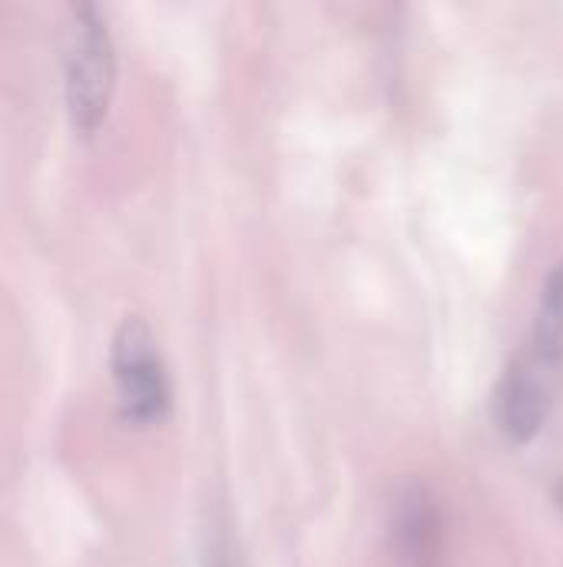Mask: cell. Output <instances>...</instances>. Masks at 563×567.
I'll return each mask as SVG.
<instances>
[{
	"label": "cell",
	"instance_id": "obj_4",
	"mask_svg": "<svg viewBox=\"0 0 563 567\" xmlns=\"http://www.w3.org/2000/svg\"><path fill=\"white\" fill-rule=\"evenodd\" d=\"M388 528H392V545L405 561L428 565L441 542V508L435 495L425 485L408 482L392 502Z\"/></svg>",
	"mask_w": 563,
	"mask_h": 567
},
{
	"label": "cell",
	"instance_id": "obj_2",
	"mask_svg": "<svg viewBox=\"0 0 563 567\" xmlns=\"http://www.w3.org/2000/svg\"><path fill=\"white\" fill-rule=\"evenodd\" d=\"M563 385V369L521 346L501 369L491 392V422L511 445H531L551 422Z\"/></svg>",
	"mask_w": 563,
	"mask_h": 567
},
{
	"label": "cell",
	"instance_id": "obj_3",
	"mask_svg": "<svg viewBox=\"0 0 563 567\" xmlns=\"http://www.w3.org/2000/svg\"><path fill=\"white\" fill-rule=\"evenodd\" d=\"M113 382L123 405V415L136 425H153L166 419L169 412V379L163 355L156 349V339L149 326L139 316L123 319V326L113 336Z\"/></svg>",
	"mask_w": 563,
	"mask_h": 567
},
{
	"label": "cell",
	"instance_id": "obj_1",
	"mask_svg": "<svg viewBox=\"0 0 563 567\" xmlns=\"http://www.w3.org/2000/svg\"><path fill=\"white\" fill-rule=\"evenodd\" d=\"M63 66H66V110L76 133L93 136L113 100L116 80V56L113 37L90 3H73L66 13V37H63Z\"/></svg>",
	"mask_w": 563,
	"mask_h": 567
}]
</instances>
